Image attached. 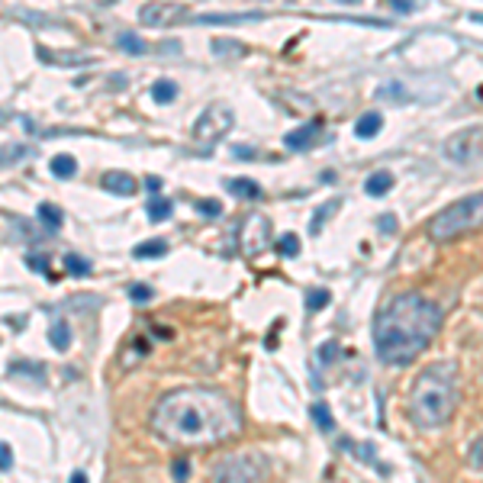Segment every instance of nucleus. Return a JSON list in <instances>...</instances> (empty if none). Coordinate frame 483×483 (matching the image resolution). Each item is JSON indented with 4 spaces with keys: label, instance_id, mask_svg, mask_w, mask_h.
Returning a JSON list of instances; mask_svg holds the SVG:
<instances>
[{
    "label": "nucleus",
    "instance_id": "nucleus-1",
    "mask_svg": "<svg viewBox=\"0 0 483 483\" xmlns=\"http://www.w3.org/2000/svg\"><path fill=\"white\" fill-rule=\"evenodd\" d=\"M242 410L213 387H178L152 406L148 425L165 445L210 448L242 432Z\"/></svg>",
    "mask_w": 483,
    "mask_h": 483
},
{
    "label": "nucleus",
    "instance_id": "nucleus-2",
    "mask_svg": "<svg viewBox=\"0 0 483 483\" xmlns=\"http://www.w3.org/2000/svg\"><path fill=\"white\" fill-rule=\"evenodd\" d=\"M441 329V309L422 294H397L374 316V351L384 364L403 368L419 357Z\"/></svg>",
    "mask_w": 483,
    "mask_h": 483
},
{
    "label": "nucleus",
    "instance_id": "nucleus-3",
    "mask_svg": "<svg viewBox=\"0 0 483 483\" xmlns=\"http://www.w3.org/2000/svg\"><path fill=\"white\" fill-rule=\"evenodd\" d=\"M461 403V380L451 361H435L412 380L410 387V419L419 429H438L454 416Z\"/></svg>",
    "mask_w": 483,
    "mask_h": 483
},
{
    "label": "nucleus",
    "instance_id": "nucleus-4",
    "mask_svg": "<svg viewBox=\"0 0 483 483\" xmlns=\"http://www.w3.org/2000/svg\"><path fill=\"white\" fill-rule=\"evenodd\" d=\"M483 229V190L467 193V197L448 203L429 220V239L432 242H454L467 232Z\"/></svg>",
    "mask_w": 483,
    "mask_h": 483
},
{
    "label": "nucleus",
    "instance_id": "nucleus-5",
    "mask_svg": "<svg viewBox=\"0 0 483 483\" xmlns=\"http://www.w3.org/2000/svg\"><path fill=\"white\" fill-rule=\"evenodd\" d=\"M271 473L268 458L258 451H235L213 464L210 483H264Z\"/></svg>",
    "mask_w": 483,
    "mask_h": 483
},
{
    "label": "nucleus",
    "instance_id": "nucleus-6",
    "mask_svg": "<svg viewBox=\"0 0 483 483\" xmlns=\"http://www.w3.org/2000/svg\"><path fill=\"white\" fill-rule=\"evenodd\" d=\"M229 129H232V110L226 104H213L197 116V123H193V142L203 148H210L213 142H220Z\"/></svg>",
    "mask_w": 483,
    "mask_h": 483
},
{
    "label": "nucleus",
    "instance_id": "nucleus-7",
    "mask_svg": "<svg viewBox=\"0 0 483 483\" xmlns=\"http://www.w3.org/2000/svg\"><path fill=\"white\" fill-rule=\"evenodd\" d=\"M268 245H271V222L261 213H252L242 226V248H245V255H258Z\"/></svg>",
    "mask_w": 483,
    "mask_h": 483
},
{
    "label": "nucleus",
    "instance_id": "nucleus-8",
    "mask_svg": "<svg viewBox=\"0 0 483 483\" xmlns=\"http://www.w3.org/2000/svg\"><path fill=\"white\" fill-rule=\"evenodd\" d=\"M480 142H483V129H461V132H454V136L445 142V155H448V161H454V165H467Z\"/></svg>",
    "mask_w": 483,
    "mask_h": 483
},
{
    "label": "nucleus",
    "instance_id": "nucleus-9",
    "mask_svg": "<svg viewBox=\"0 0 483 483\" xmlns=\"http://www.w3.org/2000/svg\"><path fill=\"white\" fill-rule=\"evenodd\" d=\"M187 16V7L184 3H145L139 10V20L145 26H168V23H178Z\"/></svg>",
    "mask_w": 483,
    "mask_h": 483
},
{
    "label": "nucleus",
    "instance_id": "nucleus-10",
    "mask_svg": "<svg viewBox=\"0 0 483 483\" xmlns=\"http://www.w3.org/2000/svg\"><path fill=\"white\" fill-rule=\"evenodd\" d=\"M319 136H322V119H309L303 126H296L294 132H287L284 145L296 148V152H306V148H313L316 142H319Z\"/></svg>",
    "mask_w": 483,
    "mask_h": 483
},
{
    "label": "nucleus",
    "instance_id": "nucleus-11",
    "mask_svg": "<svg viewBox=\"0 0 483 483\" xmlns=\"http://www.w3.org/2000/svg\"><path fill=\"white\" fill-rule=\"evenodd\" d=\"M104 187L110 190V193H123V197H132L139 190L136 178L132 174H126V171H106L104 174Z\"/></svg>",
    "mask_w": 483,
    "mask_h": 483
},
{
    "label": "nucleus",
    "instance_id": "nucleus-12",
    "mask_svg": "<svg viewBox=\"0 0 483 483\" xmlns=\"http://www.w3.org/2000/svg\"><path fill=\"white\" fill-rule=\"evenodd\" d=\"M380 126H384V116L377 113V110H368V113H361L357 116V123H355V132L361 139H374L380 132Z\"/></svg>",
    "mask_w": 483,
    "mask_h": 483
},
{
    "label": "nucleus",
    "instance_id": "nucleus-13",
    "mask_svg": "<svg viewBox=\"0 0 483 483\" xmlns=\"http://www.w3.org/2000/svg\"><path fill=\"white\" fill-rule=\"evenodd\" d=\"M390 187H393V174L390 171H374L364 180V190H368L370 197H384V193H390Z\"/></svg>",
    "mask_w": 483,
    "mask_h": 483
},
{
    "label": "nucleus",
    "instance_id": "nucleus-14",
    "mask_svg": "<svg viewBox=\"0 0 483 483\" xmlns=\"http://www.w3.org/2000/svg\"><path fill=\"white\" fill-rule=\"evenodd\" d=\"M226 187H229L235 197H248V200L261 197V187H258L255 180H248V178H229V180H226Z\"/></svg>",
    "mask_w": 483,
    "mask_h": 483
},
{
    "label": "nucleus",
    "instance_id": "nucleus-15",
    "mask_svg": "<svg viewBox=\"0 0 483 483\" xmlns=\"http://www.w3.org/2000/svg\"><path fill=\"white\" fill-rule=\"evenodd\" d=\"M165 252H168V242H165V239L139 242L136 248H132V255H136V258H161Z\"/></svg>",
    "mask_w": 483,
    "mask_h": 483
},
{
    "label": "nucleus",
    "instance_id": "nucleus-16",
    "mask_svg": "<svg viewBox=\"0 0 483 483\" xmlns=\"http://www.w3.org/2000/svg\"><path fill=\"white\" fill-rule=\"evenodd\" d=\"M74 171H78V161L71 155H55L52 158V174L55 178H74Z\"/></svg>",
    "mask_w": 483,
    "mask_h": 483
},
{
    "label": "nucleus",
    "instance_id": "nucleus-17",
    "mask_svg": "<svg viewBox=\"0 0 483 483\" xmlns=\"http://www.w3.org/2000/svg\"><path fill=\"white\" fill-rule=\"evenodd\" d=\"M168 216H171V200H165V197H152V200H148V220L161 222V220H168Z\"/></svg>",
    "mask_w": 483,
    "mask_h": 483
},
{
    "label": "nucleus",
    "instance_id": "nucleus-18",
    "mask_svg": "<svg viewBox=\"0 0 483 483\" xmlns=\"http://www.w3.org/2000/svg\"><path fill=\"white\" fill-rule=\"evenodd\" d=\"M174 94H178V87H174V81H168V78H161V81H155V84H152V97H155L158 104H168V100H174Z\"/></svg>",
    "mask_w": 483,
    "mask_h": 483
},
{
    "label": "nucleus",
    "instance_id": "nucleus-19",
    "mask_svg": "<svg viewBox=\"0 0 483 483\" xmlns=\"http://www.w3.org/2000/svg\"><path fill=\"white\" fill-rule=\"evenodd\" d=\"M49 335H52V345L58 348V351H64V348L71 345V332H68V326H64L62 319L52 322V332H49Z\"/></svg>",
    "mask_w": 483,
    "mask_h": 483
},
{
    "label": "nucleus",
    "instance_id": "nucleus-20",
    "mask_svg": "<svg viewBox=\"0 0 483 483\" xmlns=\"http://www.w3.org/2000/svg\"><path fill=\"white\" fill-rule=\"evenodd\" d=\"M64 271L74 277H84V274H91V261H84L81 255H64Z\"/></svg>",
    "mask_w": 483,
    "mask_h": 483
},
{
    "label": "nucleus",
    "instance_id": "nucleus-21",
    "mask_svg": "<svg viewBox=\"0 0 483 483\" xmlns=\"http://www.w3.org/2000/svg\"><path fill=\"white\" fill-rule=\"evenodd\" d=\"M39 220H43L49 229H58L64 216H62V210H58V207H52V203H43V207H39Z\"/></svg>",
    "mask_w": 483,
    "mask_h": 483
},
{
    "label": "nucleus",
    "instance_id": "nucleus-22",
    "mask_svg": "<svg viewBox=\"0 0 483 483\" xmlns=\"http://www.w3.org/2000/svg\"><path fill=\"white\" fill-rule=\"evenodd\" d=\"M116 45H119V49H126V52H132V55H142V52H145V43H142L139 36H132V32H123V36H116Z\"/></svg>",
    "mask_w": 483,
    "mask_h": 483
},
{
    "label": "nucleus",
    "instance_id": "nucleus-23",
    "mask_svg": "<svg viewBox=\"0 0 483 483\" xmlns=\"http://www.w3.org/2000/svg\"><path fill=\"white\" fill-rule=\"evenodd\" d=\"M467 464H471L473 471L483 473V435L471 441V448H467Z\"/></svg>",
    "mask_w": 483,
    "mask_h": 483
},
{
    "label": "nucleus",
    "instance_id": "nucleus-24",
    "mask_svg": "<svg viewBox=\"0 0 483 483\" xmlns=\"http://www.w3.org/2000/svg\"><path fill=\"white\" fill-rule=\"evenodd\" d=\"M277 248H281V255L294 258V255H300V239H296L294 232H284V235L277 239Z\"/></svg>",
    "mask_w": 483,
    "mask_h": 483
},
{
    "label": "nucleus",
    "instance_id": "nucleus-25",
    "mask_svg": "<svg viewBox=\"0 0 483 483\" xmlns=\"http://www.w3.org/2000/svg\"><path fill=\"white\" fill-rule=\"evenodd\" d=\"M335 207H338V200H329L326 207H319V213H316V216H313V222H309V229H313V232H319V226H322V222H326L329 216H332V210H335Z\"/></svg>",
    "mask_w": 483,
    "mask_h": 483
},
{
    "label": "nucleus",
    "instance_id": "nucleus-26",
    "mask_svg": "<svg viewBox=\"0 0 483 483\" xmlns=\"http://www.w3.org/2000/svg\"><path fill=\"white\" fill-rule=\"evenodd\" d=\"M326 303H329L326 290H309V294H306V309H309V313H313V309H319V306H326Z\"/></svg>",
    "mask_w": 483,
    "mask_h": 483
},
{
    "label": "nucleus",
    "instance_id": "nucleus-27",
    "mask_svg": "<svg viewBox=\"0 0 483 483\" xmlns=\"http://www.w3.org/2000/svg\"><path fill=\"white\" fill-rule=\"evenodd\" d=\"M197 207H200V213H203V216H220V213H222L220 200H200Z\"/></svg>",
    "mask_w": 483,
    "mask_h": 483
},
{
    "label": "nucleus",
    "instance_id": "nucleus-28",
    "mask_svg": "<svg viewBox=\"0 0 483 483\" xmlns=\"http://www.w3.org/2000/svg\"><path fill=\"white\" fill-rule=\"evenodd\" d=\"M129 294H132V300H136V303H145V300H152V290H148V284H132V290H129Z\"/></svg>",
    "mask_w": 483,
    "mask_h": 483
},
{
    "label": "nucleus",
    "instance_id": "nucleus-29",
    "mask_svg": "<svg viewBox=\"0 0 483 483\" xmlns=\"http://www.w3.org/2000/svg\"><path fill=\"white\" fill-rule=\"evenodd\" d=\"M213 49H216V52H235V55H242V45L239 43H226V39H216V43H213Z\"/></svg>",
    "mask_w": 483,
    "mask_h": 483
},
{
    "label": "nucleus",
    "instance_id": "nucleus-30",
    "mask_svg": "<svg viewBox=\"0 0 483 483\" xmlns=\"http://www.w3.org/2000/svg\"><path fill=\"white\" fill-rule=\"evenodd\" d=\"M377 229H380V232H393V229H397V220H393V216H380V220H377Z\"/></svg>",
    "mask_w": 483,
    "mask_h": 483
},
{
    "label": "nucleus",
    "instance_id": "nucleus-31",
    "mask_svg": "<svg viewBox=\"0 0 483 483\" xmlns=\"http://www.w3.org/2000/svg\"><path fill=\"white\" fill-rule=\"evenodd\" d=\"M316 419H319V425H322V429H329V425H332V422H329V410H326V406H316Z\"/></svg>",
    "mask_w": 483,
    "mask_h": 483
},
{
    "label": "nucleus",
    "instance_id": "nucleus-32",
    "mask_svg": "<svg viewBox=\"0 0 483 483\" xmlns=\"http://www.w3.org/2000/svg\"><path fill=\"white\" fill-rule=\"evenodd\" d=\"M393 10L410 13V10H416V3H412V0H393Z\"/></svg>",
    "mask_w": 483,
    "mask_h": 483
},
{
    "label": "nucleus",
    "instance_id": "nucleus-33",
    "mask_svg": "<svg viewBox=\"0 0 483 483\" xmlns=\"http://www.w3.org/2000/svg\"><path fill=\"white\" fill-rule=\"evenodd\" d=\"M377 94H380V97H387V94H403V87H397V84H390V87H380Z\"/></svg>",
    "mask_w": 483,
    "mask_h": 483
},
{
    "label": "nucleus",
    "instance_id": "nucleus-34",
    "mask_svg": "<svg viewBox=\"0 0 483 483\" xmlns=\"http://www.w3.org/2000/svg\"><path fill=\"white\" fill-rule=\"evenodd\" d=\"M145 187L152 190V193H158V190H161V180H158V178H148V180H145Z\"/></svg>",
    "mask_w": 483,
    "mask_h": 483
},
{
    "label": "nucleus",
    "instance_id": "nucleus-35",
    "mask_svg": "<svg viewBox=\"0 0 483 483\" xmlns=\"http://www.w3.org/2000/svg\"><path fill=\"white\" fill-rule=\"evenodd\" d=\"M3 471H10V445H3Z\"/></svg>",
    "mask_w": 483,
    "mask_h": 483
},
{
    "label": "nucleus",
    "instance_id": "nucleus-36",
    "mask_svg": "<svg viewBox=\"0 0 483 483\" xmlns=\"http://www.w3.org/2000/svg\"><path fill=\"white\" fill-rule=\"evenodd\" d=\"M71 483H84V473H74V480Z\"/></svg>",
    "mask_w": 483,
    "mask_h": 483
}]
</instances>
